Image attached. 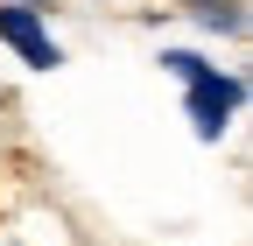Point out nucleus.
<instances>
[{
  "label": "nucleus",
  "mask_w": 253,
  "mask_h": 246,
  "mask_svg": "<svg viewBox=\"0 0 253 246\" xmlns=\"http://www.w3.org/2000/svg\"><path fill=\"white\" fill-rule=\"evenodd\" d=\"M190 84V120H197V134L204 141H218V134H225V120L239 113V99H246V84L232 78V71H197V78H183Z\"/></svg>",
  "instance_id": "1"
},
{
  "label": "nucleus",
  "mask_w": 253,
  "mask_h": 246,
  "mask_svg": "<svg viewBox=\"0 0 253 246\" xmlns=\"http://www.w3.org/2000/svg\"><path fill=\"white\" fill-rule=\"evenodd\" d=\"M0 42H14V56L36 64V71H56L63 64V49L49 42V28H42L36 7H0Z\"/></svg>",
  "instance_id": "2"
},
{
  "label": "nucleus",
  "mask_w": 253,
  "mask_h": 246,
  "mask_svg": "<svg viewBox=\"0 0 253 246\" xmlns=\"http://www.w3.org/2000/svg\"><path fill=\"white\" fill-rule=\"evenodd\" d=\"M197 21L211 28V36H239V28H246V21H239V7H218V0H211V7H204Z\"/></svg>",
  "instance_id": "3"
},
{
  "label": "nucleus",
  "mask_w": 253,
  "mask_h": 246,
  "mask_svg": "<svg viewBox=\"0 0 253 246\" xmlns=\"http://www.w3.org/2000/svg\"><path fill=\"white\" fill-rule=\"evenodd\" d=\"M162 71H176V78H197V71H204V56H190V49H169V56H162Z\"/></svg>",
  "instance_id": "4"
}]
</instances>
